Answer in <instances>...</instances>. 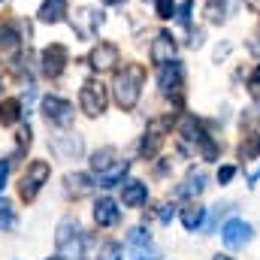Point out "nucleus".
<instances>
[{
	"instance_id": "1",
	"label": "nucleus",
	"mask_w": 260,
	"mask_h": 260,
	"mask_svg": "<svg viewBox=\"0 0 260 260\" xmlns=\"http://www.w3.org/2000/svg\"><path fill=\"white\" fill-rule=\"evenodd\" d=\"M179 145H182V151L185 154H203L206 160H215L218 157V145L206 136V130L197 124L194 118H185L182 124H179Z\"/></svg>"
},
{
	"instance_id": "2",
	"label": "nucleus",
	"mask_w": 260,
	"mask_h": 260,
	"mask_svg": "<svg viewBox=\"0 0 260 260\" xmlns=\"http://www.w3.org/2000/svg\"><path fill=\"white\" fill-rule=\"evenodd\" d=\"M142 79H145V70H142L139 64H127L118 76H115L112 91H115V103H118L121 109H133V106H136Z\"/></svg>"
},
{
	"instance_id": "3",
	"label": "nucleus",
	"mask_w": 260,
	"mask_h": 260,
	"mask_svg": "<svg viewBox=\"0 0 260 260\" xmlns=\"http://www.w3.org/2000/svg\"><path fill=\"white\" fill-rule=\"evenodd\" d=\"M58 254L64 260H79L82 257V230L73 218H64L58 224Z\"/></svg>"
},
{
	"instance_id": "4",
	"label": "nucleus",
	"mask_w": 260,
	"mask_h": 260,
	"mask_svg": "<svg viewBox=\"0 0 260 260\" xmlns=\"http://www.w3.org/2000/svg\"><path fill=\"white\" fill-rule=\"evenodd\" d=\"M79 103H82V112H85V115H91V118L103 115V112H106V103H109L106 85H103L100 79H88V82H85V88H82Z\"/></svg>"
},
{
	"instance_id": "5",
	"label": "nucleus",
	"mask_w": 260,
	"mask_h": 260,
	"mask_svg": "<svg viewBox=\"0 0 260 260\" xmlns=\"http://www.w3.org/2000/svg\"><path fill=\"white\" fill-rule=\"evenodd\" d=\"M49 164L46 160H34L30 167H27V173L21 176V182H18V194H21V200H37V194H40V188L46 185V179H49Z\"/></svg>"
},
{
	"instance_id": "6",
	"label": "nucleus",
	"mask_w": 260,
	"mask_h": 260,
	"mask_svg": "<svg viewBox=\"0 0 260 260\" xmlns=\"http://www.w3.org/2000/svg\"><path fill=\"white\" fill-rule=\"evenodd\" d=\"M43 115H46L55 127H70V124H73V118H76L73 106H70L67 100H61V97H52V94L43 100Z\"/></svg>"
},
{
	"instance_id": "7",
	"label": "nucleus",
	"mask_w": 260,
	"mask_h": 260,
	"mask_svg": "<svg viewBox=\"0 0 260 260\" xmlns=\"http://www.w3.org/2000/svg\"><path fill=\"white\" fill-rule=\"evenodd\" d=\"M221 239H224V245H227V248H242L245 242H251V224H245V221L233 218V221H227V224H224Z\"/></svg>"
},
{
	"instance_id": "8",
	"label": "nucleus",
	"mask_w": 260,
	"mask_h": 260,
	"mask_svg": "<svg viewBox=\"0 0 260 260\" xmlns=\"http://www.w3.org/2000/svg\"><path fill=\"white\" fill-rule=\"evenodd\" d=\"M64 67H67V49L61 43H55V46H49V49L43 52V76L58 79V76L64 73Z\"/></svg>"
},
{
	"instance_id": "9",
	"label": "nucleus",
	"mask_w": 260,
	"mask_h": 260,
	"mask_svg": "<svg viewBox=\"0 0 260 260\" xmlns=\"http://www.w3.org/2000/svg\"><path fill=\"white\" fill-rule=\"evenodd\" d=\"M148 58H151V64H157V67L170 64V61L176 58V40H173L167 30H164V34H157V37H154V43H151Z\"/></svg>"
},
{
	"instance_id": "10",
	"label": "nucleus",
	"mask_w": 260,
	"mask_h": 260,
	"mask_svg": "<svg viewBox=\"0 0 260 260\" xmlns=\"http://www.w3.org/2000/svg\"><path fill=\"white\" fill-rule=\"evenodd\" d=\"M100 24H103V15L94 12V9H79V12L73 15V30H76L79 37H85V40H91Z\"/></svg>"
},
{
	"instance_id": "11",
	"label": "nucleus",
	"mask_w": 260,
	"mask_h": 260,
	"mask_svg": "<svg viewBox=\"0 0 260 260\" xmlns=\"http://www.w3.org/2000/svg\"><path fill=\"white\" fill-rule=\"evenodd\" d=\"M88 64L94 67V70H100V73H106V70H112V67L118 64V49L112 43H100V46L91 49Z\"/></svg>"
},
{
	"instance_id": "12",
	"label": "nucleus",
	"mask_w": 260,
	"mask_h": 260,
	"mask_svg": "<svg viewBox=\"0 0 260 260\" xmlns=\"http://www.w3.org/2000/svg\"><path fill=\"white\" fill-rule=\"evenodd\" d=\"M94 221H97L100 227H115V224L121 221L118 203H115V200H109V197L97 200V203H94Z\"/></svg>"
},
{
	"instance_id": "13",
	"label": "nucleus",
	"mask_w": 260,
	"mask_h": 260,
	"mask_svg": "<svg viewBox=\"0 0 260 260\" xmlns=\"http://www.w3.org/2000/svg\"><path fill=\"white\" fill-rule=\"evenodd\" d=\"M157 85H160V91H164V94H179V91H182V64H179V61L164 64Z\"/></svg>"
},
{
	"instance_id": "14",
	"label": "nucleus",
	"mask_w": 260,
	"mask_h": 260,
	"mask_svg": "<svg viewBox=\"0 0 260 260\" xmlns=\"http://www.w3.org/2000/svg\"><path fill=\"white\" fill-rule=\"evenodd\" d=\"M64 15H67V0H46L40 6V21H46V24H58V21H64Z\"/></svg>"
},
{
	"instance_id": "15",
	"label": "nucleus",
	"mask_w": 260,
	"mask_h": 260,
	"mask_svg": "<svg viewBox=\"0 0 260 260\" xmlns=\"http://www.w3.org/2000/svg\"><path fill=\"white\" fill-rule=\"evenodd\" d=\"M121 200H124V206H130V209H139L148 200V188L142 182H127L124 191H121Z\"/></svg>"
},
{
	"instance_id": "16",
	"label": "nucleus",
	"mask_w": 260,
	"mask_h": 260,
	"mask_svg": "<svg viewBox=\"0 0 260 260\" xmlns=\"http://www.w3.org/2000/svg\"><path fill=\"white\" fill-rule=\"evenodd\" d=\"M64 182H67V194L70 197H85L91 188H94L91 176H85V173H70Z\"/></svg>"
},
{
	"instance_id": "17",
	"label": "nucleus",
	"mask_w": 260,
	"mask_h": 260,
	"mask_svg": "<svg viewBox=\"0 0 260 260\" xmlns=\"http://www.w3.org/2000/svg\"><path fill=\"white\" fill-rule=\"evenodd\" d=\"M127 170H130L127 160L112 164L106 173H100V185H103V188H115V185H121V182H124V176H127Z\"/></svg>"
},
{
	"instance_id": "18",
	"label": "nucleus",
	"mask_w": 260,
	"mask_h": 260,
	"mask_svg": "<svg viewBox=\"0 0 260 260\" xmlns=\"http://www.w3.org/2000/svg\"><path fill=\"white\" fill-rule=\"evenodd\" d=\"M160 142H164V124H154V127L145 133L142 145H139L142 157H154V154H157V148H160Z\"/></svg>"
},
{
	"instance_id": "19",
	"label": "nucleus",
	"mask_w": 260,
	"mask_h": 260,
	"mask_svg": "<svg viewBox=\"0 0 260 260\" xmlns=\"http://www.w3.org/2000/svg\"><path fill=\"white\" fill-rule=\"evenodd\" d=\"M203 188H206V173H203V170H191L188 179H185V185H182L176 194L179 197H194V194H203Z\"/></svg>"
},
{
	"instance_id": "20",
	"label": "nucleus",
	"mask_w": 260,
	"mask_h": 260,
	"mask_svg": "<svg viewBox=\"0 0 260 260\" xmlns=\"http://www.w3.org/2000/svg\"><path fill=\"white\" fill-rule=\"evenodd\" d=\"M203 218H206V209H203V206H188V209H182V224H185V230H200V227H203Z\"/></svg>"
},
{
	"instance_id": "21",
	"label": "nucleus",
	"mask_w": 260,
	"mask_h": 260,
	"mask_svg": "<svg viewBox=\"0 0 260 260\" xmlns=\"http://www.w3.org/2000/svg\"><path fill=\"white\" fill-rule=\"evenodd\" d=\"M115 148H100V151H94V157H91V170H97V173H106L112 164H115Z\"/></svg>"
},
{
	"instance_id": "22",
	"label": "nucleus",
	"mask_w": 260,
	"mask_h": 260,
	"mask_svg": "<svg viewBox=\"0 0 260 260\" xmlns=\"http://www.w3.org/2000/svg\"><path fill=\"white\" fill-rule=\"evenodd\" d=\"M18 115H21V103H18V100H3V103H0V124H3V127L15 124Z\"/></svg>"
},
{
	"instance_id": "23",
	"label": "nucleus",
	"mask_w": 260,
	"mask_h": 260,
	"mask_svg": "<svg viewBox=\"0 0 260 260\" xmlns=\"http://www.w3.org/2000/svg\"><path fill=\"white\" fill-rule=\"evenodd\" d=\"M18 49V34L9 21H0V52H15Z\"/></svg>"
},
{
	"instance_id": "24",
	"label": "nucleus",
	"mask_w": 260,
	"mask_h": 260,
	"mask_svg": "<svg viewBox=\"0 0 260 260\" xmlns=\"http://www.w3.org/2000/svg\"><path fill=\"white\" fill-rule=\"evenodd\" d=\"M224 9H227L224 0H209V3H206V18L218 24V21H224Z\"/></svg>"
},
{
	"instance_id": "25",
	"label": "nucleus",
	"mask_w": 260,
	"mask_h": 260,
	"mask_svg": "<svg viewBox=\"0 0 260 260\" xmlns=\"http://www.w3.org/2000/svg\"><path fill=\"white\" fill-rule=\"evenodd\" d=\"M239 154H242V160L257 157V154H260V136H248V139L239 145Z\"/></svg>"
},
{
	"instance_id": "26",
	"label": "nucleus",
	"mask_w": 260,
	"mask_h": 260,
	"mask_svg": "<svg viewBox=\"0 0 260 260\" xmlns=\"http://www.w3.org/2000/svg\"><path fill=\"white\" fill-rule=\"evenodd\" d=\"M9 227H15V212L9 200H0V230H9Z\"/></svg>"
},
{
	"instance_id": "27",
	"label": "nucleus",
	"mask_w": 260,
	"mask_h": 260,
	"mask_svg": "<svg viewBox=\"0 0 260 260\" xmlns=\"http://www.w3.org/2000/svg\"><path fill=\"white\" fill-rule=\"evenodd\" d=\"M130 260H160V251L151 245H136L130 248Z\"/></svg>"
},
{
	"instance_id": "28",
	"label": "nucleus",
	"mask_w": 260,
	"mask_h": 260,
	"mask_svg": "<svg viewBox=\"0 0 260 260\" xmlns=\"http://www.w3.org/2000/svg\"><path fill=\"white\" fill-rule=\"evenodd\" d=\"M97 260H121V245L118 242H103L100 251H97Z\"/></svg>"
},
{
	"instance_id": "29",
	"label": "nucleus",
	"mask_w": 260,
	"mask_h": 260,
	"mask_svg": "<svg viewBox=\"0 0 260 260\" xmlns=\"http://www.w3.org/2000/svg\"><path fill=\"white\" fill-rule=\"evenodd\" d=\"M127 245L130 248H136V245H148V233L142 230V227H133L127 233Z\"/></svg>"
},
{
	"instance_id": "30",
	"label": "nucleus",
	"mask_w": 260,
	"mask_h": 260,
	"mask_svg": "<svg viewBox=\"0 0 260 260\" xmlns=\"http://www.w3.org/2000/svg\"><path fill=\"white\" fill-rule=\"evenodd\" d=\"M173 12H176L173 0H157V18H173Z\"/></svg>"
},
{
	"instance_id": "31",
	"label": "nucleus",
	"mask_w": 260,
	"mask_h": 260,
	"mask_svg": "<svg viewBox=\"0 0 260 260\" xmlns=\"http://www.w3.org/2000/svg\"><path fill=\"white\" fill-rule=\"evenodd\" d=\"M191 12H194V3H191V0L182 3V6H179V24H188V21H191Z\"/></svg>"
},
{
	"instance_id": "32",
	"label": "nucleus",
	"mask_w": 260,
	"mask_h": 260,
	"mask_svg": "<svg viewBox=\"0 0 260 260\" xmlns=\"http://www.w3.org/2000/svg\"><path fill=\"white\" fill-rule=\"evenodd\" d=\"M173 209H176V206H173V203H164V206H160V209H157V221H160V224H167V221H170V218H173Z\"/></svg>"
},
{
	"instance_id": "33",
	"label": "nucleus",
	"mask_w": 260,
	"mask_h": 260,
	"mask_svg": "<svg viewBox=\"0 0 260 260\" xmlns=\"http://www.w3.org/2000/svg\"><path fill=\"white\" fill-rule=\"evenodd\" d=\"M15 136H18V151H24V148L30 145V127H21Z\"/></svg>"
},
{
	"instance_id": "34",
	"label": "nucleus",
	"mask_w": 260,
	"mask_h": 260,
	"mask_svg": "<svg viewBox=\"0 0 260 260\" xmlns=\"http://www.w3.org/2000/svg\"><path fill=\"white\" fill-rule=\"evenodd\" d=\"M233 176H236V167H221V170H218V182H221V185H227Z\"/></svg>"
},
{
	"instance_id": "35",
	"label": "nucleus",
	"mask_w": 260,
	"mask_h": 260,
	"mask_svg": "<svg viewBox=\"0 0 260 260\" xmlns=\"http://www.w3.org/2000/svg\"><path fill=\"white\" fill-rule=\"evenodd\" d=\"M248 91H251V97H260V67H257V73L248 79Z\"/></svg>"
},
{
	"instance_id": "36",
	"label": "nucleus",
	"mask_w": 260,
	"mask_h": 260,
	"mask_svg": "<svg viewBox=\"0 0 260 260\" xmlns=\"http://www.w3.org/2000/svg\"><path fill=\"white\" fill-rule=\"evenodd\" d=\"M6 176H9V160H0V191L6 185Z\"/></svg>"
},
{
	"instance_id": "37",
	"label": "nucleus",
	"mask_w": 260,
	"mask_h": 260,
	"mask_svg": "<svg viewBox=\"0 0 260 260\" xmlns=\"http://www.w3.org/2000/svg\"><path fill=\"white\" fill-rule=\"evenodd\" d=\"M248 49H251V52H254V55H260V37H254V40H251V43H248Z\"/></svg>"
},
{
	"instance_id": "38",
	"label": "nucleus",
	"mask_w": 260,
	"mask_h": 260,
	"mask_svg": "<svg viewBox=\"0 0 260 260\" xmlns=\"http://www.w3.org/2000/svg\"><path fill=\"white\" fill-rule=\"evenodd\" d=\"M248 6H251L254 12H260V0H248Z\"/></svg>"
},
{
	"instance_id": "39",
	"label": "nucleus",
	"mask_w": 260,
	"mask_h": 260,
	"mask_svg": "<svg viewBox=\"0 0 260 260\" xmlns=\"http://www.w3.org/2000/svg\"><path fill=\"white\" fill-rule=\"evenodd\" d=\"M103 3H109V6H118V3H121V0H103Z\"/></svg>"
},
{
	"instance_id": "40",
	"label": "nucleus",
	"mask_w": 260,
	"mask_h": 260,
	"mask_svg": "<svg viewBox=\"0 0 260 260\" xmlns=\"http://www.w3.org/2000/svg\"><path fill=\"white\" fill-rule=\"evenodd\" d=\"M215 260H233V257H227V254H218V257H215Z\"/></svg>"
},
{
	"instance_id": "41",
	"label": "nucleus",
	"mask_w": 260,
	"mask_h": 260,
	"mask_svg": "<svg viewBox=\"0 0 260 260\" xmlns=\"http://www.w3.org/2000/svg\"><path fill=\"white\" fill-rule=\"evenodd\" d=\"M52 260H64V257H61V254H58V257H52Z\"/></svg>"
},
{
	"instance_id": "42",
	"label": "nucleus",
	"mask_w": 260,
	"mask_h": 260,
	"mask_svg": "<svg viewBox=\"0 0 260 260\" xmlns=\"http://www.w3.org/2000/svg\"><path fill=\"white\" fill-rule=\"evenodd\" d=\"M0 3H3V0H0Z\"/></svg>"
}]
</instances>
